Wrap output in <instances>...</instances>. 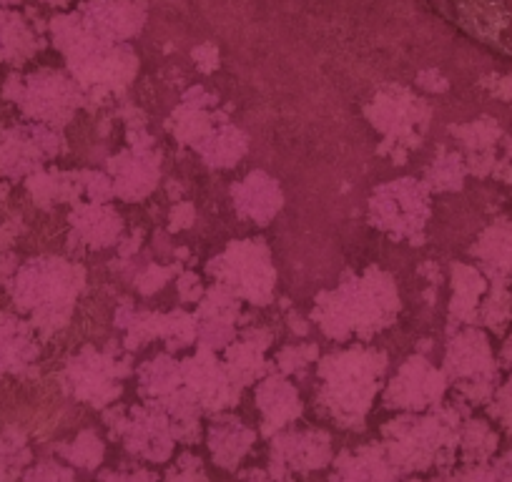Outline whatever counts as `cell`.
Returning a JSON list of instances; mask_svg holds the SVG:
<instances>
[{"label": "cell", "mask_w": 512, "mask_h": 482, "mask_svg": "<svg viewBox=\"0 0 512 482\" xmlns=\"http://www.w3.org/2000/svg\"><path fill=\"white\" fill-rule=\"evenodd\" d=\"M256 440V432L249 430L241 420L234 417H224V420L214 422L209 430V450L214 455L216 465L224 470H236L246 452L251 450Z\"/></svg>", "instance_id": "277c9868"}, {"label": "cell", "mask_w": 512, "mask_h": 482, "mask_svg": "<svg viewBox=\"0 0 512 482\" xmlns=\"http://www.w3.org/2000/svg\"><path fill=\"white\" fill-rule=\"evenodd\" d=\"M174 440V427L159 412L136 410L134 420L126 422V447L151 462H164L174 450Z\"/></svg>", "instance_id": "7a4b0ae2"}, {"label": "cell", "mask_w": 512, "mask_h": 482, "mask_svg": "<svg viewBox=\"0 0 512 482\" xmlns=\"http://www.w3.org/2000/svg\"><path fill=\"white\" fill-rule=\"evenodd\" d=\"M38 349L21 319L0 314V375H23L33 365Z\"/></svg>", "instance_id": "3957f363"}, {"label": "cell", "mask_w": 512, "mask_h": 482, "mask_svg": "<svg viewBox=\"0 0 512 482\" xmlns=\"http://www.w3.org/2000/svg\"><path fill=\"white\" fill-rule=\"evenodd\" d=\"M58 452H61V455L66 457V462H71L73 467H81V470L91 472L103 462L106 447H103L101 437H98L96 432L86 430L81 432L76 440L66 442V445H58Z\"/></svg>", "instance_id": "ba28073f"}, {"label": "cell", "mask_w": 512, "mask_h": 482, "mask_svg": "<svg viewBox=\"0 0 512 482\" xmlns=\"http://www.w3.org/2000/svg\"><path fill=\"white\" fill-rule=\"evenodd\" d=\"M33 51L36 43L23 18L0 8V63H21Z\"/></svg>", "instance_id": "8992f818"}, {"label": "cell", "mask_w": 512, "mask_h": 482, "mask_svg": "<svg viewBox=\"0 0 512 482\" xmlns=\"http://www.w3.org/2000/svg\"><path fill=\"white\" fill-rule=\"evenodd\" d=\"M31 462L26 435L16 427L0 430V482H13L23 475Z\"/></svg>", "instance_id": "52a82bcc"}, {"label": "cell", "mask_w": 512, "mask_h": 482, "mask_svg": "<svg viewBox=\"0 0 512 482\" xmlns=\"http://www.w3.org/2000/svg\"><path fill=\"white\" fill-rule=\"evenodd\" d=\"M259 410L264 415V430L274 432L302 415V402L292 387L277 385V380H272V385L259 390Z\"/></svg>", "instance_id": "5b68a950"}, {"label": "cell", "mask_w": 512, "mask_h": 482, "mask_svg": "<svg viewBox=\"0 0 512 482\" xmlns=\"http://www.w3.org/2000/svg\"><path fill=\"white\" fill-rule=\"evenodd\" d=\"M244 482H274V480H272V477L264 475V472L254 470V472H249V475L244 477Z\"/></svg>", "instance_id": "9a60e30c"}, {"label": "cell", "mask_w": 512, "mask_h": 482, "mask_svg": "<svg viewBox=\"0 0 512 482\" xmlns=\"http://www.w3.org/2000/svg\"><path fill=\"white\" fill-rule=\"evenodd\" d=\"M18 231L21 229H18L16 224H11V221H0V252L6 247H11L13 239L18 236Z\"/></svg>", "instance_id": "5bb4252c"}, {"label": "cell", "mask_w": 512, "mask_h": 482, "mask_svg": "<svg viewBox=\"0 0 512 482\" xmlns=\"http://www.w3.org/2000/svg\"><path fill=\"white\" fill-rule=\"evenodd\" d=\"M21 482H76V475L56 460H41L23 472Z\"/></svg>", "instance_id": "30bf717a"}, {"label": "cell", "mask_w": 512, "mask_h": 482, "mask_svg": "<svg viewBox=\"0 0 512 482\" xmlns=\"http://www.w3.org/2000/svg\"><path fill=\"white\" fill-rule=\"evenodd\" d=\"M166 482H209L206 477L204 465H201V457L196 455H181L176 460V465L166 472Z\"/></svg>", "instance_id": "8fae6325"}, {"label": "cell", "mask_w": 512, "mask_h": 482, "mask_svg": "<svg viewBox=\"0 0 512 482\" xmlns=\"http://www.w3.org/2000/svg\"><path fill=\"white\" fill-rule=\"evenodd\" d=\"M16 267H18L16 257H11V254H0V287L8 284V279L13 277Z\"/></svg>", "instance_id": "4fadbf2b"}, {"label": "cell", "mask_w": 512, "mask_h": 482, "mask_svg": "<svg viewBox=\"0 0 512 482\" xmlns=\"http://www.w3.org/2000/svg\"><path fill=\"white\" fill-rule=\"evenodd\" d=\"M0 3H6V6H13V3H18V0H0Z\"/></svg>", "instance_id": "e0dca14e"}, {"label": "cell", "mask_w": 512, "mask_h": 482, "mask_svg": "<svg viewBox=\"0 0 512 482\" xmlns=\"http://www.w3.org/2000/svg\"><path fill=\"white\" fill-rule=\"evenodd\" d=\"M6 194H8V186L3 184V181H0V199H3V196H6Z\"/></svg>", "instance_id": "2e32d148"}, {"label": "cell", "mask_w": 512, "mask_h": 482, "mask_svg": "<svg viewBox=\"0 0 512 482\" xmlns=\"http://www.w3.org/2000/svg\"><path fill=\"white\" fill-rule=\"evenodd\" d=\"M497 450V435L492 427L482 420H472L462 432V455L470 465H482Z\"/></svg>", "instance_id": "9c48e42d"}, {"label": "cell", "mask_w": 512, "mask_h": 482, "mask_svg": "<svg viewBox=\"0 0 512 482\" xmlns=\"http://www.w3.org/2000/svg\"><path fill=\"white\" fill-rule=\"evenodd\" d=\"M332 460V440L327 432H297L274 440L272 480L292 482L294 472H312Z\"/></svg>", "instance_id": "6da1fadb"}, {"label": "cell", "mask_w": 512, "mask_h": 482, "mask_svg": "<svg viewBox=\"0 0 512 482\" xmlns=\"http://www.w3.org/2000/svg\"><path fill=\"white\" fill-rule=\"evenodd\" d=\"M101 482H156L154 475L149 472H131V475H123V472H108V475L101 477Z\"/></svg>", "instance_id": "7c38bea8"}]
</instances>
